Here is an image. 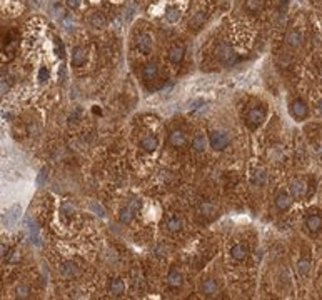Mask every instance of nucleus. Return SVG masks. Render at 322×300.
<instances>
[{
    "label": "nucleus",
    "mask_w": 322,
    "mask_h": 300,
    "mask_svg": "<svg viewBox=\"0 0 322 300\" xmlns=\"http://www.w3.org/2000/svg\"><path fill=\"white\" fill-rule=\"evenodd\" d=\"M209 142H211V147L217 152H222V150L229 145V135L225 132H211L209 135Z\"/></svg>",
    "instance_id": "1"
},
{
    "label": "nucleus",
    "mask_w": 322,
    "mask_h": 300,
    "mask_svg": "<svg viewBox=\"0 0 322 300\" xmlns=\"http://www.w3.org/2000/svg\"><path fill=\"white\" fill-rule=\"evenodd\" d=\"M264 118H266V112L262 110L260 107H254V109L249 110L247 117H246V122L250 129H255L264 122Z\"/></svg>",
    "instance_id": "2"
},
{
    "label": "nucleus",
    "mask_w": 322,
    "mask_h": 300,
    "mask_svg": "<svg viewBox=\"0 0 322 300\" xmlns=\"http://www.w3.org/2000/svg\"><path fill=\"white\" fill-rule=\"evenodd\" d=\"M135 45H137V50L140 53H144V55H149L152 50V37L151 34L147 32H142L137 35V40H135Z\"/></svg>",
    "instance_id": "3"
},
{
    "label": "nucleus",
    "mask_w": 322,
    "mask_h": 300,
    "mask_svg": "<svg viewBox=\"0 0 322 300\" xmlns=\"http://www.w3.org/2000/svg\"><path fill=\"white\" fill-rule=\"evenodd\" d=\"M217 57L222 64L225 65H234L237 62V55L236 52L230 49L229 45H220L217 49Z\"/></svg>",
    "instance_id": "4"
},
{
    "label": "nucleus",
    "mask_w": 322,
    "mask_h": 300,
    "mask_svg": "<svg viewBox=\"0 0 322 300\" xmlns=\"http://www.w3.org/2000/svg\"><path fill=\"white\" fill-rule=\"evenodd\" d=\"M307 113H309V107H307V104L304 100L297 99V100H294L290 104V115L294 118H297V120L306 118Z\"/></svg>",
    "instance_id": "5"
},
{
    "label": "nucleus",
    "mask_w": 322,
    "mask_h": 300,
    "mask_svg": "<svg viewBox=\"0 0 322 300\" xmlns=\"http://www.w3.org/2000/svg\"><path fill=\"white\" fill-rule=\"evenodd\" d=\"M186 142H187V137L186 134H184L182 130H174V132H170V135H169V143L172 147H184L186 145Z\"/></svg>",
    "instance_id": "6"
},
{
    "label": "nucleus",
    "mask_w": 322,
    "mask_h": 300,
    "mask_svg": "<svg viewBox=\"0 0 322 300\" xmlns=\"http://www.w3.org/2000/svg\"><path fill=\"white\" fill-rule=\"evenodd\" d=\"M230 255H232V259L234 260H246L247 259V255H249V249H247V245H244V244H236L234 247L230 249Z\"/></svg>",
    "instance_id": "7"
},
{
    "label": "nucleus",
    "mask_w": 322,
    "mask_h": 300,
    "mask_svg": "<svg viewBox=\"0 0 322 300\" xmlns=\"http://www.w3.org/2000/svg\"><path fill=\"white\" fill-rule=\"evenodd\" d=\"M292 205V197L289 194H285V192H279L277 197H276V207L281 210V212H285V210H289Z\"/></svg>",
    "instance_id": "8"
},
{
    "label": "nucleus",
    "mask_w": 322,
    "mask_h": 300,
    "mask_svg": "<svg viewBox=\"0 0 322 300\" xmlns=\"http://www.w3.org/2000/svg\"><path fill=\"white\" fill-rule=\"evenodd\" d=\"M87 60V50L83 47H75L72 50V65L74 67H82Z\"/></svg>",
    "instance_id": "9"
},
{
    "label": "nucleus",
    "mask_w": 322,
    "mask_h": 300,
    "mask_svg": "<svg viewBox=\"0 0 322 300\" xmlns=\"http://www.w3.org/2000/svg\"><path fill=\"white\" fill-rule=\"evenodd\" d=\"M184 53H186V49H184L182 45H172L170 50H169V60L172 64H181L184 60Z\"/></svg>",
    "instance_id": "10"
},
{
    "label": "nucleus",
    "mask_w": 322,
    "mask_h": 300,
    "mask_svg": "<svg viewBox=\"0 0 322 300\" xmlns=\"http://www.w3.org/2000/svg\"><path fill=\"white\" fill-rule=\"evenodd\" d=\"M200 292H202V295H206V297H214V295H216V293H217V284H216V280L207 279V280L202 282Z\"/></svg>",
    "instance_id": "11"
},
{
    "label": "nucleus",
    "mask_w": 322,
    "mask_h": 300,
    "mask_svg": "<svg viewBox=\"0 0 322 300\" xmlns=\"http://www.w3.org/2000/svg\"><path fill=\"white\" fill-rule=\"evenodd\" d=\"M165 227L169 232H179L182 229V217L177 214L169 215V219H167V222H165Z\"/></svg>",
    "instance_id": "12"
},
{
    "label": "nucleus",
    "mask_w": 322,
    "mask_h": 300,
    "mask_svg": "<svg viewBox=\"0 0 322 300\" xmlns=\"http://www.w3.org/2000/svg\"><path fill=\"white\" fill-rule=\"evenodd\" d=\"M182 274L177 272V270H170L169 274H167V285L172 287V289H179V287L182 285Z\"/></svg>",
    "instance_id": "13"
},
{
    "label": "nucleus",
    "mask_w": 322,
    "mask_h": 300,
    "mask_svg": "<svg viewBox=\"0 0 322 300\" xmlns=\"http://www.w3.org/2000/svg\"><path fill=\"white\" fill-rule=\"evenodd\" d=\"M140 147L145 150V152H154L159 147V140L156 135H145L144 139L140 140Z\"/></svg>",
    "instance_id": "14"
},
{
    "label": "nucleus",
    "mask_w": 322,
    "mask_h": 300,
    "mask_svg": "<svg viewBox=\"0 0 322 300\" xmlns=\"http://www.w3.org/2000/svg\"><path fill=\"white\" fill-rule=\"evenodd\" d=\"M109 292H110L114 297H121L122 293L125 292V284H124V280H122V279H114V280H110Z\"/></svg>",
    "instance_id": "15"
},
{
    "label": "nucleus",
    "mask_w": 322,
    "mask_h": 300,
    "mask_svg": "<svg viewBox=\"0 0 322 300\" xmlns=\"http://www.w3.org/2000/svg\"><path fill=\"white\" fill-rule=\"evenodd\" d=\"M159 74V67L154 62L151 64H145L144 69H142V77H144L145 80H154Z\"/></svg>",
    "instance_id": "16"
},
{
    "label": "nucleus",
    "mask_w": 322,
    "mask_h": 300,
    "mask_svg": "<svg viewBox=\"0 0 322 300\" xmlns=\"http://www.w3.org/2000/svg\"><path fill=\"white\" fill-rule=\"evenodd\" d=\"M306 227L309 232H319L322 227V217L320 215H311V217H307Z\"/></svg>",
    "instance_id": "17"
},
{
    "label": "nucleus",
    "mask_w": 322,
    "mask_h": 300,
    "mask_svg": "<svg viewBox=\"0 0 322 300\" xmlns=\"http://www.w3.org/2000/svg\"><path fill=\"white\" fill-rule=\"evenodd\" d=\"M290 194L296 197V199H301L306 194V185H304L301 180H292L290 182Z\"/></svg>",
    "instance_id": "18"
},
{
    "label": "nucleus",
    "mask_w": 322,
    "mask_h": 300,
    "mask_svg": "<svg viewBox=\"0 0 322 300\" xmlns=\"http://www.w3.org/2000/svg\"><path fill=\"white\" fill-rule=\"evenodd\" d=\"M89 22H91V25L94 28H104L107 25L105 17L102 14H99V12H94V14H91V17H89Z\"/></svg>",
    "instance_id": "19"
},
{
    "label": "nucleus",
    "mask_w": 322,
    "mask_h": 300,
    "mask_svg": "<svg viewBox=\"0 0 322 300\" xmlns=\"http://www.w3.org/2000/svg\"><path fill=\"white\" fill-rule=\"evenodd\" d=\"M61 270H62V274L65 275V277H75V275H79V267L75 265V263H72V262H65V263H62V267H61Z\"/></svg>",
    "instance_id": "20"
},
{
    "label": "nucleus",
    "mask_w": 322,
    "mask_h": 300,
    "mask_svg": "<svg viewBox=\"0 0 322 300\" xmlns=\"http://www.w3.org/2000/svg\"><path fill=\"white\" fill-rule=\"evenodd\" d=\"M285 42L290 47H299L302 44V35L297 32V30H290V32L285 35Z\"/></svg>",
    "instance_id": "21"
},
{
    "label": "nucleus",
    "mask_w": 322,
    "mask_h": 300,
    "mask_svg": "<svg viewBox=\"0 0 322 300\" xmlns=\"http://www.w3.org/2000/svg\"><path fill=\"white\" fill-rule=\"evenodd\" d=\"M206 145H207V139L204 135H195L192 139V148L195 150V152H204L206 150Z\"/></svg>",
    "instance_id": "22"
},
{
    "label": "nucleus",
    "mask_w": 322,
    "mask_h": 300,
    "mask_svg": "<svg viewBox=\"0 0 322 300\" xmlns=\"http://www.w3.org/2000/svg\"><path fill=\"white\" fill-rule=\"evenodd\" d=\"M165 19L169 20L170 23L179 22V19H181V10H179L177 7H167V10H165Z\"/></svg>",
    "instance_id": "23"
},
{
    "label": "nucleus",
    "mask_w": 322,
    "mask_h": 300,
    "mask_svg": "<svg viewBox=\"0 0 322 300\" xmlns=\"http://www.w3.org/2000/svg\"><path fill=\"white\" fill-rule=\"evenodd\" d=\"M297 270H299V274L302 277H307V275L311 274V260H307V259L299 260V263H297Z\"/></svg>",
    "instance_id": "24"
},
{
    "label": "nucleus",
    "mask_w": 322,
    "mask_h": 300,
    "mask_svg": "<svg viewBox=\"0 0 322 300\" xmlns=\"http://www.w3.org/2000/svg\"><path fill=\"white\" fill-rule=\"evenodd\" d=\"M132 219H134V210L130 207H125L121 212V215H119V220H121L122 224H130Z\"/></svg>",
    "instance_id": "25"
},
{
    "label": "nucleus",
    "mask_w": 322,
    "mask_h": 300,
    "mask_svg": "<svg viewBox=\"0 0 322 300\" xmlns=\"http://www.w3.org/2000/svg\"><path fill=\"white\" fill-rule=\"evenodd\" d=\"M15 297L17 298H28L31 297V289L27 285H19L15 289Z\"/></svg>",
    "instance_id": "26"
},
{
    "label": "nucleus",
    "mask_w": 322,
    "mask_h": 300,
    "mask_svg": "<svg viewBox=\"0 0 322 300\" xmlns=\"http://www.w3.org/2000/svg\"><path fill=\"white\" fill-rule=\"evenodd\" d=\"M246 9L249 12H257L262 9V0H246Z\"/></svg>",
    "instance_id": "27"
},
{
    "label": "nucleus",
    "mask_w": 322,
    "mask_h": 300,
    "mask_svg": "<svg viewBox=\"0 0 322 300\" xmlns=\"http://www.w3.org/2000/svg\"><path fill=\"white\" fill-rule=\"evenodd\" d=\"M49 77H50V72H49V69H47V67H42L39 70V80L40 82H47V80H49Z\"/></svg>",
    "instance_id": "28"
},
{
    "label": "nucleus",
    "mask_w": 322,
    "mask_h": 300,
    "mask_svg": "<svg viewBox=\"0 0 322 300\" xmlns=\"http://www.w3.org/2000/svg\"><path fill=\"white\" fill-rule=\"evenodd\" d=\"M202 212H206L207 215H211V214L216 212V208H214V205H211V203H204V205H202Z\"/></svg>",
    "instance_id": "29"
},
{
    "label": "nucleus",
    "mask_w": 322,
    "mask_h": 300,
    "mask_svg": "<svg viewBox=\"0 0 322 300\" xmlns=\"http://www.w3.org/2000/svg\"><path fill=\"white\" fill-rule=\"evenodd\" d=\"M58 49V57H64V45H62V40L61 39H57L55 40V50Z\"/></svg>",
    "instance_id": "30"
},
{
    "label": "nucleus",
    "mask_w": 322,
    "mask_h": 300,
    "mask_svg": "<svg viewBox=\"0 0 322 300\" xmlns=\"http://www.w3.org/2000/svg\"><path fill=\"white\" fill-rule=\"evenodd\" d=\"M82 4V0H67V5L70 9H79Z\"/></svg>",
    "instance_id": "31"
},
{
    "label": "nucleus",
    "mask_w": 322,
    "mask_h": 300,
    "mask_svg": "<svg viewBox=\"0 0 322 300\" xmlns=\"http://www.w3.org/2000/svg\"><path fill=\"white\" fill-rule=\"evenodd\" d=\"M206 20V15L204 14H202V12H199V14L197 15H195V19H194V22H195V25H200V23L202 22H204Z\"/></svg>",
    "instance_id": "32"
},
{
    "label": "nucleus",
    "mask_w": 322,
    "mask_h": 300,
    "mask_svg": "<svg viewBox=\"0 0 322 300\" xmlns=\"http://www.w3.org/2000/svg\"><path fill=\"white\" fill-rule=\"evenodd\" d=\"M129 207L132 208V210H139L140 208V202L139 200H132V203H130Z\"/></svg>",
    "instance_id": "33"
}]
</instances>
